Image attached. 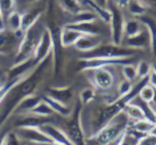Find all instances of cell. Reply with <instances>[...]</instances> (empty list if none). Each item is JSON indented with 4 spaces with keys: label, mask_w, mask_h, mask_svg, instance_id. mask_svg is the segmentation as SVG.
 Wrapping results in <instances>:
<instances>
[{
    "label": "cell",
    "mask_w": 156,
    "mask_h": 145,
    "mask_svg": "<svg viewBox=\"0 0 156 145\" xmlns=\"http://www.w3.org/2000/svg\"><path fill=\"white\" fill-rule=\"evenodd\" d=\"M80 3L81 5H84L88 10L93 12L104 23H107V24L110 23L111 17H112V12L109 8L100 6L93 0H82Z\"/></svg>",
    "instance_id": "cell-16"
},
{
    "label": "cell",
    "mask_w": 156,
    "mask_h": 145,
    "mask_svg": "<svg viewBox=\"0 0 156 145\" xmlns=\"http://www.w3.org/2000/svg\"><path fill=\"white\" fill-rule=\"evenodd\" d=\"M82 106L80 101L76 102L71 114L68 117L65 130H63L74 145H86V136L81 122Z\"/></svg>",
    "instance_id": "cell-5"
},
{
    "label": "cell",
    "mask_w": 156,
    "mask_h": 145,
    "mask_svg": "<svg viewBox=\"0 0 156 145\" xmlns=\"http://www.w3.org/2000/svg\"><path fill=\"white\" fill-rule=\"evenodd\" d=\"M155 93V88L153 87L152 85H150L149 83L145 84L139 91L138 96L144 101L150 103L151 101L153 100L154 96Z\"/></svg>",
    "instance_id": "cell-35"
},
{
    "label": "cell",
    "mask_w": 156,
    "mask_h": 145,
    "mask_svg": "<svg viewBox=\"0 0 156 145\" xmlns=\"http://www.w3.org/2000/svg\"><path fill=\"white\" fill-rule=\"evenodd\" d=\"M152 70L156 72V61H154V62L152 64Z\"/></svg>",
    "instance_id": "cell-46"
},
{
    "label": "cell",
    "mask_w": 156,
    "mask_h": 145,
    "mask_svg": "<svg viewBox=\"0 0 156 145\" xmlns=\"http://www.w3.org/2000/svg\"><path fill=\"white\" fill-rule=\"evenodd\" d=\"M4 85H5V84H3V83H2V82L0 81V90H2V88L4 87Z\"/></svg>",
    "instance_id": "cell-49"
},
{
    "label": "cell",
    "mask_w": 156,
    "mask_h": 145,
    "mask_svg": "<svg viewBox=\"0 0 156 145\" xmlns=\"http://www.w3.org/2000/svg\"><path fill=\"white\" fill-rule=\"evenodd\" d=\"M138 51L137 49L113 43L101 44L95 49L84 53L80 58H133Z\"/></svg>",
    "instance_id": "cell-4"
},
{
    "label": "cell",
    "mask_w": 156,
    "mask_h": 145,
    "mask_svg": "<svg viewBox=\"0 0 156 145\" xmlns=\"http://www.w3.org/2000/svg\"><path fill=\"white\" fill-rule=\"evenodd\" d=\"M21 139L19 136L16 134L15 131L7 132L5 140V144L4 145H22L21 143Z\"/></svg>",
    "instance_id": "cell-38"
},
{
    "label": "cell",
    "mask_w": 156,
    "mask_h": 145,
    "mask_svg": "<svg viewBox=\"0 0 156 145\" xmlns=\"http://www.w3.org/2000/svg\"><path fill=\"white\" fill-rule=\"evenodd\" d=\"M145 28L144 25L142 23V21L137 18H130L125 20L124 24V37H133L140 32H142Z\"/></svg>",
    "instance_id": "cell-22"
},
{
    "label": "cell",
    "mask_w": 156,
    "mask_h": 145,
    "mask_svg": "<svg viewBox=\"0 0 156 145\" xmlns=\"http://www.w3.org/2000/svg\"><path fill=\"white\" fill-rule=\"evenodd\" d=\"M122 45L124 47H127V48L137 49V50L151 48V37H150L148 30L145 27L139 34H137L133 37H131L123 38Z\"/></svg>",
    "instance_id": "cell-10"
},
{
    "label": "cell",
    "mask_w": 156,
    "mask_h": 145,
    "mask_svg": "<svg viewBox=\"0 0 156 145\" xmlns=\"http://www.w3.org/2000/svg\"><path fill=\"white\" fill-rule=\"evenodd\" d=\"M5 20H6L9 31L14 32L20 36H23V32L21 30V28H22V14H20L19 12L15 10L7 16Z\"/></svg>",
    "instance_id": "cell-23"
},
{
    "label": "cell",
    "mask_w": 156,
    "mask_h": 145,
    "mask_svg": "<svg viewBox=\"0 0 156 145\" xmlns=\"http://www.w3.org/2000/svg\"><path fill=\"white\" fill-rule=\"evenodd\" d=\"M122 74L124 78V80L129 81H134L137 79V73H136V66H133L132 63L124 64L122 66Z\"/></svg>",
    "instance_id": "cell-33"
},
{
    "label": "cell",
    "mask_w": 156,
    "mask_h": 145,
    "mask_svg": "<svg viewBox=\"0 0 156 145\" xmlns=\"http://www.w3.org/2000/svg\"><path fill=\"white\" fill-rule=\"evenodd\" d=\"M109 9L112 12V17L109 23L111 29L112 43L115 45H122L124 37L125 18L123 16L122 11L115 7L113 5H112Z\"/></svg>",
    "instance_id": "cell-7"
},
{
    "label": "cell",
    "mask_w": 156,
    "mask_h": 145,
    "mask_svg": "<svg viewBox=\"0 0 156 145\" xmlns=\"http://www.w3.org/2000/svg\"><path fill=\"white\" fill-rule=\"evenodd\" d=\"M130 122L128 116L122 111L97 133L86 138V145H119Z\"/></svg>",
    "instance_id": "cell-2"
},
{
    "label": "cell",
    "mask_w": 156,
    "mask_h": 145,
    "mask_svg": "<svg viewBox=\"0 0 156 145\" xmlns=\"http://www.w3.org/2000/svg\"><path fill=\"white\" fill-rule=\"evenodd\" d=\"M52 47H53V43H52L51 34H50L49 28L46 27L37 43V46L36 48V50L33 56V58L35 59V61L38 64L43 59H45L48 55H50L52 53Z\"/></svg>",
    "instance_id": "cell-9"
},
{
    "label": "cell",
    "mask_w": 156,
    "mask_h": 145,
    "mask_svg": "<svg viewBox=\"0 0 156 145\" xmlns=\"http://www.w3.org/2000/svg\"><path fill=\"white\" fill-rule=\"evenodd\" d=\"M149 104H150L151 109H152L154 112H156V88H155V93H154V96L153 100L151 101V102H150Z\"/></svg>",
    "instance_id": "cell-42"
},
{
    "label": "cell",
    "mask_w": 156,
    "mask_h": 145,
    "mask_svg": "<svg viewBox=\"0 0 156 145\" xmlns=\"http://www.w3.org/2000/svg\"><path fill=\"white\" fill-rule=\"evenodd\" d=\"M6 133L7 132H3V133H0V145L5 144V140Z\"/></svg>",
    "instance_id": "cell-43"
},
{
    "label": "cell",
    "mask_w": 156,
    "mask_h": 145,
    "mask_svg": "<svg viewBox=\"0 0 156 145\" xmlns=\"http://www.w3.org/2000/svg\"><path fill=\"white\" fill-rule=\"evenodd\" d=\"M152 71V64H150L146 60H140L136 66V73L137 78L142 80L147 78Z\"/></svg>",
    "instance_id": "cell-32"
},
{
    "label": "cell",
    "mask_w": 156,
    "mask_h": 145,
    "mask_svg": "<svg viewBox=\"0 0 156 145\" xmlns=\"http://www.w3.org/2000/svg\"><path fill=\"white\" fill-rule=\"evenodd\" d=\"M16 10V0H0V12L4 21L7 16Z\"/></svg>",
    "instance_id": "cell-34"
},
{
    "label": "cell",
    "mask_w": 156,
    "mask_h": 145,
    "mask_svg": "<svg viewBox=\"0 0 156 145\" xmlns=\"http://www.w3.org/2000/svg\"><path fill=\"white\" fill-rule=\"evenodd\" d=\"M109 67L111 66L85 71L90 73L88 78L91 83L92 88H94L96 91L107 92L113 88L115 83V77Z\"/></svg>",
    "instance_id": "cell-6"
},
{
    "label": "cell",
    "mask_w": 156,
    "mask_h": 145,
    "mask_svg": "<svg viewBox=\"0 0 156 145\" xmlns=\"http://www.w3.org/2000/svg\"><path fill=\"white\" fill-rule=\"evenodd\" d=\"M144 3H146L150 7L151 6H154L156 7V0H143Z\"/></svg>",
    "instance_id": "cell-44"
},
{
    "label": "cell",
    "mask_w": 156,
    "mask_h": 145,
    "mask_svg": "<svg viewBox=\"0 0 156 145\" xmlns=\"http://www.w3.org/2000/svg\"><path fill=\"white\" fill-rule=\"evenodd\" d=\"M43 145H61V144H58V143H47V144H43Z\"/></svg>",
    "instance_id": "cell-47"
},
{
    "label": "cell",
    "mask_w": 156,
    "mask_h": 145,
    "mask_svg": "<svg viewBox=\"0 0 156 145\" xmlns=\"http://www.w3.org/2000/svg\"><path fill=\"white\" fill-rule=\"evenodd\" d=\"M149 134L154 135V136H156V124L154 126V128L152 129V131L150 132V133H149Z\"/></svg>",
    "instance_id": "cell-45"
},
{
    "label": "cell",
    "mask_w": 156,
    "mask_h": 145,
    "mask_svg": "<svg viewBox=\"0 0 156 145\" xmlns=\"http://www.w3.org/2000/svg\"><path fill=\"white\" fill-rule=\"evenodd\" d=\"M39 129L43 131L55 143L61 145H74L63 130L55 126L51 122L44 124Z\"/></svg>",
    "instance_id": "cell-11"
},
{
    "label": "cell",
    "mask_w": 156,
    "mask_h": 145,
    "mask_svg": "<svg viewBox=\"0 0 156 145\" xmlns=\"http://www.w3.org/2000/svg\"><path fill=\"white\" fill-rule=\"evenodd\" d=\"M148 83L150 85H152L153 87L156 88V72L154 71H151V73L148 76Z\"/></svg>",
    "instance_id": "cell-40"
},
{
    "label": "cell",
    "mask_w": 156,
    "mask_h": 145,
    "mask_svg": "<svg viewBox=\"0 0 156 145\" xmlns=\"http://www.w3.org/2000/svg\"><path fill=\"white\" fill-rule=\"evenodd\" d=\"M133 82L132 81H129V80H122L119 85H118V94H119V97H123L127 94H129L133 89Z\"/></svg>",
    "instance_id": "cell-36"
},
{
    "label": "cell",
    "mask_w": 156,
    "mask_h": 145,
    "mask_svg": "<svg viewBox=\"0 0 156 145\" xmlns=\"http://www.w3.org/2000/svg\"><path fill=\"white\" fill-rule=\"evenodd\" d=\"M51 66H53L52 53L39 62L24 79L9 90L0 103V125L14 113L16 108L23 99L34 94Z\"/></svg>",
    "instance_id": "cell-1"
},
{
    "label": "cell",
    "mask_w": 156,
    "mask_h": 145,
    "mask_svg": "<svg viewBox=\"0 0 156 145\" xmlns=\"http://www.w3.org/2000/svg\"><path fill=\"white\" fill-rule=\"evenodd\" d=\"M18 36L14 32H6L5 30L0 31V52H4L5 49L12 48L14 43L16 42V37Z\"/></svg>",
    "instance_id": "cell-27"
},
{
    "label": "cell",
    "mask_w": 156,
    "mask_h": 145,
    "mask_svg": "<svg viewBox=\"0 0 156 145\" xmlns=\"http://www.w3.org/2000/svg\"><path fill=\"white\" fill-rule=\"evenodd\" d=\"M45 27H42L38 21L23 33L21 40L17 46L16 54V63L25 61L33 58L37 43L42 36Z\"/></svg>",
    "instance_id": "cell-3"
},
{
    "label": "cell",
    "mask_w": 156,
    "mask_h": 145,
    "mask_svg": "<svg viewBox=\"0 0 156 145\" xmlns=\"http://www.w3.org/2000/svg\"><path fill=\"white\" fill-rule=\"evenodd\" d=\"M1 30H5V27L2 26V25L0 24V31H1Z\"/></svg>",
    "instance_id": "cell-48"
},
{
    "label": "cell",
    "mask_w": 156,
    "mask_h": 145,
    "mask_svg": "<svg viewBox=\"0 0 156 145\" xmlns=\"http://www.w3.org/2000/svg\"><path fill=\"white\" fill-rule=\"evenodd\" d=\"M122 111L128 116V118L130 119L131 122H136L139 120L146 119L142 109L138 105H136L131 101L124 107Z\"/></svg>",
    "instance_id": "cell-26"
},
{
    "label": "cell",
    "mask_w": 156,
    "mask_h": 145,
    "mask_svg": "<svg viewBox=\"0 0 156 145\" xmlns=\"http://www.w3.org/2000/svg\"><path fill=\"white\" fill-rule=\"evenodd\" d=\"M96 98V90L94 88H86L80 93V101L83 106L90 104Z\"/></svg>",
    "instance_id": "cell-31"
},
{
    "label": "cell",
    "mask_w": 156,
    "mask_h": 145,
    "mask_svg": "<svg viewBox=\"0 0 156 145\" xmlns=\"http://www.w3.org/2000/svg\"><path fill=\"white\" fill-rule=\"evenodd\" d=\"M28 113L38 115V116H43V117H51L54 114V111L52 109L48 106V104L44 101L43 100Z\"/></svg>",
    "instance_id": "cell-30"
},
{
    "label": "cell",
    "mask_w": 156,
    "mask_h": 145,
    "mask_svg": "<svg viewBox=\"0 0 156 145\" xmlns=\"http://www.w3.org/2000/svg\"><path fill=\"white\" fill-rule=\"evenodd\" d=\"M23 116L20 120H18L16 123V128L19 127H28V128H40L44 124L50 123L52 120L51 117H43L31 113H27L21 115Z\"/></svg>",
    "instance_id": "cell-13"
},
{
    "label": "cell",
    "mask_w": 156,
    "mask_h": 145,
    "mask_svg": "<svg viewBox=\"0 0 156 145\" xmlns=\"http://www.w3.org/2000/svg\"><path fill=\"white\" fill-rule=\"evenodd\" d=\"M149 8L150 6L143 0H130L127 6L128 11L136 17L145 15Z\"/></svg>",
    "instance_id": "cell-24"
},
{
    "label": "cell",
    "mask_w": 156,
    "mask_h": 145,
    "mask_svg": "<svg viewBox=\"0 0 156 145\" xmlns=\"http://www.w3.org/2000/svg\"><path fill=\"white\" fill-rule=\"evenodd\" d=\"M93 1H94L97 5H99L100 6L108 8L107 5H108V1H109V0H93Z\"/></svg>",
    "instance_id": "cell-41"
},
{
    "label": "cell",
    "mask_w": 156,
    "mask_h": 145,
    "mask_svg": "<svg viewBox=\"0 0 156 145\" xmlns=\"http://www.w3.org/2000/svg\"><path fill=\"white\" fill-rule=\"evenodd\" d=\"M102 44V37L101 35H82L74 47L82 53L90 52Z\"/></svg>",
    "instance_id": "cell-12"
},
{
    "label": "cell",
    "mask_w": 156,
    "mask_h": 145,
    "mask_svg": "<svg viewBox=\"0 0 156 145\" xmlns=\"http://www.w3.org/2000/svg\"><path fill=\"white\" fill-rule=\"evenodd\" d=\"M67 26L80 31L83 35H101V27L96 21L81 22V23H68Z\"/></svg>",
    "instance_id": "cell-21"
},
{
    "label": "cell",
    "mask_w": 156,
    "mask_h": 145,
    "mask_svg": "<svg viewBox=\"0 0 156 145\" xmlns=\"http://www.w3.org/2000/svg\"><path fill=\"white\" fill-rule=\"evenodd\" d=\"M58 3L62 10L72 16L83 10L80 0H58Z\"/></svg>",
    "instance_id": "cell-25"
},
{
    "label": "cell",
    "mask_w": 156,
    "mask_h": 145,
    "mask_svg": "<svg viewBox=\"0 0 156 145\" xmlns=\"http://www.w3.org/2000/svg\"><path fill=\"white\" fill-rule=\"evenodd\" d=\"M82 35L83 34H81L80 31L65 25L60 30V43L63 48L74 46Z\"/></svg>",
    "instance_id": "cell-15"
},
{
    "label": "cell",
    "mask_w": 156,
    "mask_h": 145,
    "mask_svg": "<svg viewBox=\"0 0 156 145\" xmlns=\"http://www.w3.org/2000/svg\"><path fill=\"white\" fill-rule=\"evenodd\" d=\"M154 125H155V123H154L153 122H151L147 119H143V120H139L136 122H131L129 126L139 133H142L144 134H149Z\"/></svg>",
    "instance_id": "cell-28"
},
{
    "label": "cell",
    "mask_w": 156,
    "mask_h": 145,
    "mask_svg": "<svg viewBox=\"0 0 156 145\" xmlns=\"http://www.w3.org/2000/svg\"><path fill=\"white\" fill-rule=\"evenodd\" d=\"M72 21L69 23H81V22H91L98 20V16L88 9H83L80 13L72 16Z\"/></svg>",
    "instance_id": "cell-29"
},
{
    "label": "cell",
    "mask_w": 156,
    "mask_h": 145,
    "mask_svg": "<svg viewBox=\"0 0 156 145\" xmlns=\"http://www.w3.org/2000/svg\"><path fill=\"white\" fill-rule=\"evenodd\" d=\"M154 123L156 124V112H155V116H154Z\"/></svg>",
    "instance_id": "cell-50"
},
{
    "label": "cell",
    "mask_w": 156,
    "mask_h": 145,
    "mask_svg": "<svg viewBox=\"0 0 156 145\" xmlns=\"http://www.w3.org/2000/svg\"><path fill=\"white\" fill-rule=\"evenodd\" d=\"M138 18L142 21L149 32L151 37V48L154 57H156V18L147 15H143Z\"/></svg>",
    "instance_id": "cell-20"
},
{
    "label": "cell",
    "mask_w": 156,
    "mask_h": 145,
    "mask_svg": "<svg viewBox=\"0 0 156 145\" xmlns=\"http://www.w3.org/2000/svg\"><path fill=\"white\" fill-rule=\"evenodd\" d=\"M42 100L48 104V106L52 109L54 113H57V114L60 115L61 117L68 118L72 112V109L69 105H66L57 100H54L53 98H51L46 94L42 97Z\"/></svg>",
    "instance_id": "cell-19"
},
{
    "label": "cell",
    "mask_w": 156,
    "mask_h": 145,
    "mask_svg": "<svg viewBox=\"0 0 156 145\" xmlns=\"http://www.w3.org/2000/svg\"><path fill=\"white\" fill-rule=\"evenodd\" d=\"M45 94L66 105H69L73 98V90L70 87H52L48 89Z\"/></svg>",
    "instance_id": "cell-14"
},
{
    "label": "cell",
    "mask_w": 156,
    "mask_h": 145,
    "mask_svg": "<svg viewBox=\"0 0 156 145\" xmlns=\"http://www.w3.org/2000/svg\"><path fill=\"white\" fill-rule=\"evenodd\" d=\"M130 0H112V5L120 10L127 9Z\"/></svg>",
    "instance_id": "cell-39"
},
{
    "label": "cell",
    "mask_w": 156,
    "mask_h": 145,
    "mask_svg": "<svg viewBox=\"0 0 156 145\" xmlns=\"http://www.w3.org/2000/svg\"><path fill=\"white\" fill-rule=\"evenodd\" d=\"M26 77V76H25ZM25 77H19V78H14V79H11V80H8V81L4 85V87L2 88V90H0V103L1 101H3V99L5 98V96L6 95V93L9 91V90L14 86L16 85V83H18L22 79H24Z\"/></svg>",
    "instance_id": "cell-37"
},
{
    "label": "cell",
    "mask_w": 156,
    "mask_h": 145,
    "mask_svg": "<svg viewBox=\"0 0 156 145\" xmlns=\"http://www.w3.org/2000/svg\"><path fill=\"white\" fill-rule=\"evenodd\" d=\"M43 13V10L39 7L32 8L25 13L22 14V32L24 33L28 28H30L32 26H34L40 18L41 15Z\"/></svg>",
    "instance_id": "cell-18"
},
{
    "label": "cell",
    "mask_w": 156,
    "mask_h": 145,
    "mask_svg": "<svg viewBox=\"0 0 156 145\" xmlns=\"http://www.w3.org/2000/svg\"><path fill=\"white\" fill-rule=\"evenodd\" d=\"M41 101H42V97H39L34 94L27 96L20 101V103L17 105L14 112L19 115L27 114L29 111H31Z\"/></svg>",
    "instance_id": "cell-17"
},
{
    "label": "cell",
    "mask_w": 156,
    "mask_h": 145,
    "mask_svg": "<svg viewBox=\"0 0 156 145\" xmlns=\"http://www.w3.org/2000/svg\"><path fill=\"white\" fill-rule=\"evenodd\" d=\"M22 141H27L38 145L47 144L53 143L52 140L39 128L19 127L15 131Z\"/></svg>",
    "instance_id": "cell-8"
}]
</instances>
